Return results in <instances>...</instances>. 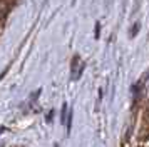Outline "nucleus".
<instances>
[{
    "mask_svg": "<svg viewBox=\"0 0 149 147\" xmlns=\"http://www.w3.org/2000/svg\"><path fill=\"white\" fill-rule=\"evenodd\" d=\"M70 70H72V79L77 80L79 77H81V74H82V62L81 59L75 55L74 59H72V67H70Z\"/></svg>",
    "mask_w": 149,
    "mask_h": 147,
    "instance_id": "f257e3e1",
    "label": "nucleus"
},
{
    "mask_svg": "<svg viewBox=\"0 0 149 147\" xmlns=\"http://www.w3.org/2000/svg\"><path fill=\"white\" fill-rule=\"evenodd\" d=\"M65 112H67V104L62 105V124H65Z\"/></svg>",
    "mask_w": 149,
    "mask_h": 147,
    "instance_id": "f03ea898",
    "label": "nucleus"
}]
</instances>
